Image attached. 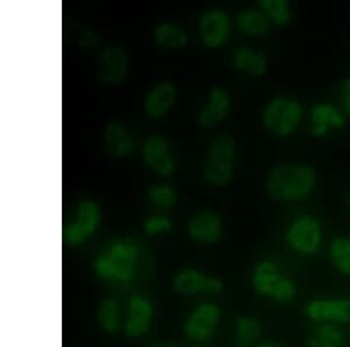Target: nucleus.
I'll return each mask as SVG.
<instances>
[{"instance_id": "obj_1", "label": "nucleus", "mask_w": 350, "mask_h": 347, "mask_svg": "<svg viewBox=\"0 0 350 347\" xmlns=\"http://www.w3.org/2000/svg\"><path fill=\"white\" fill-rule=\"evenodd\" d=\"M318 173L310 165L285 163L275 166L267 178V192L272 199L295 203L308 198L314 191Z\"/></svg>"}, {"instance_id": "obj_2", "label": "nucleus", "mask_w": 350, "mask_h": 347, "mask_svg": "<svg viewBox=\"0 0 350 347\" xmlns=\"http://www.w3.org/2000/svg\"><path fill=\"white\" fill-rule=\"evenodd\" d=\"M138 247L130 240L117 241L109 252L100 255L94 262L96 275L104 281L129 282L133 279Z\"/></svg>"}, {"instance_id": "obj_3", "label": "nucleus", "mask_w": 350, "mask_h": 347, "mask_svg": "<svg viewBox=\"0 0 350 347\" xmlns=\"http://www.w3.org/2000/svg\"><path fill=\"white\" fill-rule=\"evenodd\" d=\"M251 282L257 294L271 298L275 303H291L298 295V287L293 279L284 275L272 261H262L257 264Z\"/></svg>"}, {"instance_id": "obj_4", "label": "nucleus", "mask_w": 350, "mask_h": 347, "mask_svg": "<svg viewBox=\"0 0 350 347\" xmlns=\"http://www.w3.org/2000/svg\"><path fill=\"white\" fill-rule=\"evenodd\" d=\"M236 143L230 136L222 135L214 140L208 150L203 177L214 188L230 184L235 172Z\"/></svg>"}, {"instance_id": "obj_5", "label": "nucleus", "mask_w": 350, "mask_h": 347, "mask_svg": "<svg viewBox=\"0 0 350 347\" xmlns=\"http://www.w3.org/2000/svg\"><path fill=\"white\" fill-rule=\"evenodd\" d=\"M304 117L301 103L292 97H275L262 112V123L279 137H290L297 131Z\"/></svg>"}, {"instance_id": "obj_6", "label": "nucleus", "mask_w": 350, "mask_h": 347, "mask_svg": "<svg viewBox=\"0 0 350 347\" xmlns=\"http://www.w3.org/2000/svg\"><path fill=\"white\" fill-rule=\"evenodd\" d=\"M287 244L301 255H314L323 244V228L319 220L310 214L299 216L290 224Z\"/></svg>"}, {"instance_id": "obj_7", "label": "nucleus", "mask_w": 350, "mask_h": 347, "mask_svg": "<svg viewBox=\"0 0 350 347\" xmlns=\"http://www.w3.org/2000/svg\"><path fill=\"white\" fill-rule=\"evenodd\" d=\"M100 218L98 204L92 200H84L77 208V220L64 229V241L72 247L83 244L98 227Z\"/></svg>"}, {"instance_id": "obj_8", "label": "nucleus", "mask_w": 350, "mask_h": 347, "mask_svg": "<svg viewBox=\"0 0 350 347\" xmlns=\"http://www.w3.org/2000/svg\"><path fill=\"white\" fill-rule=\"evenodd\" d=\"M305 315L315 323H350V298H320L310 300L305 307Z\"/></svg>"}, {"instance_id": "obj_9", "label": "nucleus", "mask_w": 350, "mask_h": 347, "mask_svg": "<svg viewBox=\"0 0 350 347\" xmlns=\"http://www.w3.org/2000/svg\"><path fill=\"white\" fill-rule=\"evenodd\" d=\"M221 320V309L214 303H202L188 317L183 331L188 338L198 342L209 339Z\"/></svg>"}, {"instance_id": "obj_10", "label": "nucleus", "mask_w": 350, "mask_h": 347, "mask_svg": "<svg viewBox=\"0 0 350 347\" xmlns=\"http://www.w3.org/2000/svg\"><path fill=\"white\" fill-rule=\"evenodd\" d=\"M173 285L176 292L183 295L196 294H219L224 289L221 279L215 276H208L196 269H187L175 276Z\"/></svg>"}, {"instance_id": "obj_11", "label": "nucleus", "mask_w": 350, "mask_h": 347, "mask_svg": "<svg viewBox=\"0 0 350 347\" xmlns=\"http://www.w3.org/2000/svg\"><path fill=\"white\" fill-rule=\"evenodd\" d=\"M200 36L204 46L219 48L222 46L230 32V19L221 10H211L200 19Z\"/></svg>"}, {"instance_id": "obj_12", "label": "nucleus", "mask_w": 350, "mask_h": 347, "mask_svg": "<svg viewBox=\"0 0 350 347\" xmlns=\"http://www.w3.org/2000/svg\"><path fill=\"white\" fill-rule=\"evenodd\" d=\"M153 311V303L150 298L143 295L132 296L129 302L128 320L124 325L125 335L130 338L145 335L151 326Z\"/></svg>"}, {"instance_id": "obj_13", "label": "nucleus", "mask_w": 350, "mask_h": 347, "mask_svg": "<svg viewBox=\"0 0 350 347\" xmlns=\"http://www.w3.org/2000/svg\"><path fill=\"white\" fill-rule=\"evenodd\" d=\"M129 56L124 48L108 47L100 55L98 74L104 83L120 84L128 76Z\"/></svg>"}, {"instance_id": "obj_14", "label": "nucleus", "mask_w": 350, "mask_h": 347, "mask_svg": "<svg viewBox=\"0 0 350 347\" xmlns=\"http://www.w3.org/2000/svg\"><path fill=\"white\" fill-rule=\"evenodd\" d=\"M310 133L317 138L327 136L330 130L343 128L346 120L342 112L335 105L327 102L315 104L310 110Z\"/></svg>"}, {"instance_id": "obj_15", "label": "nucleus", "mask_w": 350, "mask_h": 347, "mask_svg": "<svg viewBox=\"0 0 350 347\" xmlns=\"http://www.w3.org/2000/svg\"><path fill=\"white\" fill-rule=\"evenodd\" d=\"M143 157L148 166L158 175L168 177L174 172V163L168 152L167 140L163 137H150L143 146Z\"/></svg>"}, {"instance_id": "obj_16", "label": "nucleus", "mask_w": 350, "mask_h": 347, "mask_svg": "<svg viewBox=\"0 0 350 347\" xmlns=\"http://www.w3.org/2000/svg\"><path fill=\"white\" fill-rule=\"evenodd\" d=\"M191 239L201 244H215L222 235V220L214 211H201L188 224Z\"/></svg>"}, {"instance_id": "obj_17", "label": "nucleus", "mask_w": 350, "mask_h": 347, "mask_svg": "<svg viewBox=\"0 0 350 347\" xmlns=\"http://www.w3.org/2000/svg\"><path fill=\"white\" fill-rule=\"evenodd\" d=\"M230 110V96L224 89L214 87L209 94V102L199 116V123L203 128H211L222 122Z\"/></svg>"}, {"instance_id": "obj_18", "label": "nucleus", "mask_w": 350, "mask_h": 347, "mask_svg": "<svg viewBox=\"0 0 350 347\" xmlns=\"http://www.w3.org/2000/svg\"><path fill=\"white\" fill-rule=\"evenodd\" d=\"M133 149L132 140L128 130L118 122L109 123L104 132V151L109 156L120 158L126 156Z\"/></svg>"}, {"instance_id": "obj_19", "label": "nucleus", "mask_w": 350, "mask_h": 347, "mask_svg": "<svg viewBox=\"0 0 350 347\" xmlns=\"http://www.w3.org/2000/svg\"><path fill=\"white\" fill-rule=\"evenodd\" d=\"M175 97L176 92L173 84L168 82L158 84L148 92L145 100V112L152 118H160L171 109Z\"/></svg>"}, {"instance_id": "obj_20", "label": "nucleus", "mask_w": 350, "mask_h": 347, "mask_svg": "<svg viewBox=\"0 0 350 347\" xmlns=\"http://www.w3.org/2000/svg\"><path fill=\"white\" fill-rule=\"evenodd\" d=\"M267 56L249 47H241L232 56V67L239 72L247 73L255 77L265 75L267 70Z\"/></svg>"}, {"instance_id": "obj_21", "label": "nucleus", "mask_w": 350, "mask_h": 347, "mask_svg": "<svg viewBox=\"0 0 350 347\" xmlns=\"http://www.w3.org/2000/svg\"><path fill=\"white\" fill-rule=\"evenodd\" d=\"M236 25L241 32L250 36H265L271 28V21L260 10H245L239 12Z\"/></svg>"}, {"instance_id": "obj_22", "label": "nucleus", "mask_w": 350, "mask_h": 347, "mask_svg": "<svg viewBox=\"0 0 350 347\" xmlns=\"http://www.w3.org/2000/svg\"><path fill=\"white\" fill-rule=\"evenodd\" d=\"M343 332L338 325L320 323L310 332L307 338L308 347H341L343 344Z\"/></svg>"}, {"instance_id": "obj_23", "label": "nucleus", "mask_w": 350, "mask_h": 347, "mask_svg": "<svg viewBox=\"0 0 350 347\" xmlns=\"http://www.w3.org/2000/svg\"><path fill=\"white\" fill-rule=\"evenodd\" d=\"M329 257L340 275L350 277V237L338 236L332 241Z\"/></svg>"}, {"instance_id": "obj_24", "label": "nucleus", "mask_w": 350, "mask_h": 347, "mask_svg": "<svg viewBox=\"0 0 350 347\" xmlns=\"http://www.w3.org/2000/svg\"><path fill=\"white\" fill-rule=\"evenodd\" d=\"M97 320L103 331L116 333L120 329V311L118 302L113 298H107L97 310Z\"/></svg>"}, {"instance_id": "obj_25", "label": "nucleus", "mask_w": 350, "mask_h": 347, "mask_svg": "<svg viewBox=\"0 0 350 347\" xmlns=\"http://www.w3.org/2000/svg\"><path fill=\"white\" fill-rule=\"evenodd\" d=\"M155 40L163 48L178 49L187 44V36L173 24H161L155 28Z\"/></svg>"}, {"instance_id": "obj_26", "label": "nucleus", "mask_w": 350, "mask_h": 347, "mask_svg": "<svg viewBox=\"0 0 350 347\" xmlns=\"http://www.w3.org/2000/svg\"><path fill=\"white\" fill-rule=\"evenodd\" d=\"M260 11L269 18V21L277 26H286L292 19L291 5L286 0H262L259 3Z\"/></svg>"}, {"instance_id": "obj_27", "label": "nucleus", "mask_w": 350, "mask_h": 347, "mask_svg": "<svg viewBox=\"0 0 350 347\" xmlns=\"http://www.w3.org/2000/svg\"><path fill=\"white\" fill-rule=\"evenodd\" d=\"M262 335V325L254 317L244 316L236 320V337L239 347H249Z\"/></svg>"}, {"instance_id": "obj_28", "label": "nucleus", "mask_w": 350, "mask_h": 347, "mask_svg": "<svg viewBox=\"0 0 350 347\" xmlns=\"http://www.w3.org/2000/svg\"><path fill=\"white\" fill-rule=\"evenodd\" d=\"M148 198L155 206L161 208L173 207L176 204V192L167 185L154 186L148 191Z\"/></svg>"}, {"instance_id": "obj_29", "label": "nucleus", "mask_w": 350, "mask_h": 347, "mask_svg": "<svg viewBox=\"0 0 350 347\" xmlns=\"http://www.w3.org/2000/svg\"><path fill=\"white\" fill-rule=\"evenodd\" d=\"M173 224L166 216H150L144 224V231L148 235H155L159 233L171 231Z\"/></svg>"}, {"instance_id": "obj_30", "label": "nucleus", "mask_w": 350, "mask_h": 347, "mask_svg": "<svg viewBox=\"0 0 350 347\" xmlns=\"http://www.w3.org/2000/svg\"><path fill=\"white\" fill-rule=\"evenodd\" d=\"M342 104L343 109L347 115L350 117V77L347 79L342 87Z\"/></svg>"}, {"instance_id": "obj_31", "label": "nucleus", "mask_w": 350, "mask_h": 347, "mask_svg": "<svg viewBox=\"0 0 350 347\" xmlns=\"http://www.w3.org/2000/svg\"><path fill=\"white\" fill-rule=\"evenodd\" d=\"M256 347H284L279 343L275 342H262V343L258 344Z\"/></svg>"}, {"instance_id": "obj_32", "label": "nucleus", "mask_w": 350, "mask_h": 347, "mask_svg": "<svg viewBox=\"0 0 350 347\" xmlns=\"http://www.w3.org/2000/svg\"><path fill=\"white\" fill-rule=\"evenodd\" d=\"M153 347H173L171 345H167V344H160V345H155Z\"/></svg>"}, {"instance_id": "obj_33", "label": "nucleus", "mask_w": 350, "mask_h": 347, "mask_svg": "<svg viewBox=\"0 0 350 347\" xmlns=\"http://www.w3.org/2000/svg\"><path fill=\"white\" fill-rule=\"evenodd\" d=\"M348 205H349V208H350V196H349V198H348Z\"/></svg>"}]
</instances>
